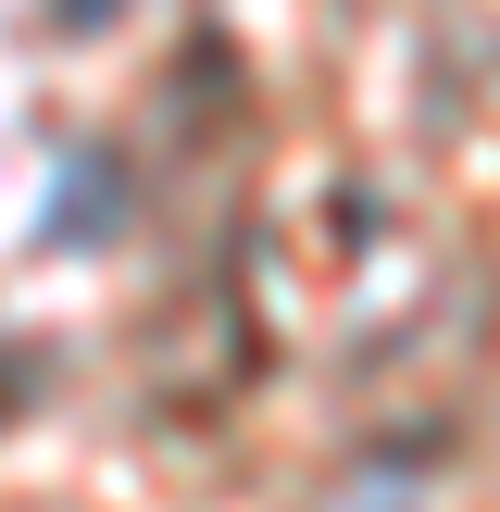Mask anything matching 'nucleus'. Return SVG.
<instances>
[{
	"instance_id": "f257e3e1",
	"label": "nucleus",
	"mask_w": 500,
	"mask_h": 512,
	"mask_svg": "<svg viewBox=\"0 0 500 512\" xmlns=\"http://www.w3.org/2000/svg\"><path fill=\"white\" fill-rule=\"evenodd\" d=\"M63 13H75V25H88V13H113V0H63Z\"/></svg>"
}]
</instances>
